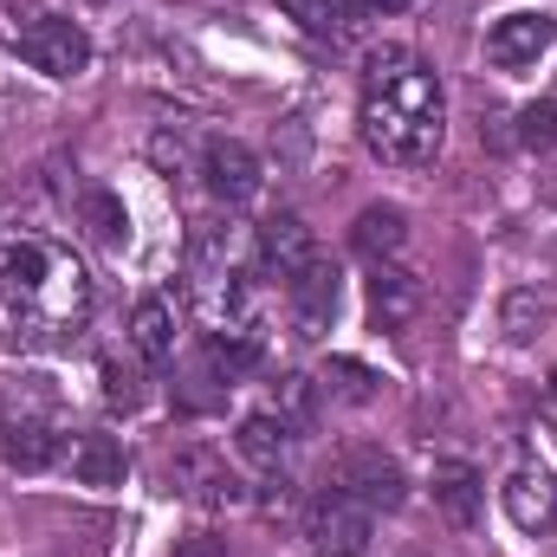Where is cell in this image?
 <instances>
[{
  "instance_id": "25",
  "label": "cell",
  "mask_w": 557,
  "mask_h": 557,
  "mask_svg": "<svg viewBox=\"0 0 557 557\" xmlns=\"http://www.w3.org/2000/svg\"><path fill=\"white\" fill-rule=\"evenodd\" d=\"M285 20H298L305 33H337L344 26V0H278Z\"/></svg>"
},
{
  "instance_id": "6",
  "label": "cell",
  "mask_w": 557,
  "mask_h": 557,
  "mask_svg": "<svg viewBox=\"0 0 557 557\" xmlns=\"http://www.w3.org/2000/svg\"><path fill=\"white\" fill-rule=\"evenodd\" d=\"M169 486H175L182 499L208 506V512L247 506V486H240V473H234V467H227L214 447H182V454L169 460Z\"/></svg>"
},
{
  "instance_id": "24",
  "label": "cell",
  "mask_w": 557,
  "mask_h": 557,
  "mask_svg": "<svg viewBox=\"0 0 557 557\" xmlns=\"http://www.w3.org/2000/svg\"><path fill=\"white\" fill-rule=\"evenodd\" d=\"M85 221H91V234H98V240H111V247L131 234V221H124L117 195H104V188H91V195H85Z\"/></svg>"
},
{
  "instance_id": "22",
  "label": "cell",
  "mask_w": 557,
  "mask_h": 557,
  "mask_svg": "<svg viewBox=\"0 0 557 557\" xmlns=\"http://www.w3.org/2000/svg\"><path fill=\"white\" fill-rule=\"evenodd\" d=\"M278 421H285L292 434H305V428L318 421V389H311V376H278Z\"/></svg>"
},
{
  "instance_id": "19",
  "label": "cell",
  "mask_w": 557,
  "mask_h": 557,
  "mask_svg": "<svg viewBox=\"0 0 557 557\" xmlns=\"http://www.w3.org/2000/svg\"><path fill=\"white\" fill-rule=\"evenodd\" d=\"M350 240H357V253L383 260V253H396L409 240V221H403V208H363L357 227H350Z\"/></svg>"
},
{
  "instance_id": "17",
  "label": "cell",
  "mask_w": 557,
  "mask_h": 557,
  "mask_svg": "<svg viewBox=\"0 0 557 557\" xmlns=\"http://www.w3.org/2000/svg\"><path fill=\"white\" fill-rule=\"evenodd\" d=\"M253 363H260V331H253V324L214 331V344H208V370H214L221 383H240Z\"/></svg>"
},
{
  "instance_id": "14",
  "label": "cell",
  "mask_w": 557,
  "mask_h": 557,
  "mask_svg": "<svg viewBox=\"0 0 557 557\" xmlns=\"http://www.w3.org/2000/svg\"><path fill=\"white\" fill-rule=\"evenodd\" d=\"M131 460H124V441L117 434H78L72 441V480L78 486H124Z\"/></svg>"
},
{
  "instance_id": "13",
  "label": "cell",
  "mask_w": 557,
  "mask_h": 557,
  "mask_svg": "<svg viewBox=\"0 0 557 557\" xmlns=\"http://www.w3.org/2000/svg\"><path fill=\"white\" fill-rule=\"evenodd\" d=\"M416 311H421V278L403 273V267H376V278H370V318L383 331H403Z\"/></svg>"
},
{
  "instance_id": "12",
  "label": "cell",
  "mask_w": 557,
  "mask_h": 557,
  "mask_svg": "<svg viewBox=\"0 0 557 557\" xmlns=\"http://www.w3.org/2000/svg\"><path fill=\"white\" fill-rule=\"evenodd\" d=\"M285 285H292V311H298L311 331H324V324L337 318V267H331L324 253H311V260L285 278Z\"/></svg>"
},
{
  "instance_id": "11",
  "label": "cell",
  "mask_w": 557,
  "mask_h": 557,
  "mask_svg": "<svg viewBox=\"0 0 557 557\" xmlns=\"http://www.w3.org/2000/svg\"><path fill=\"white\" fill-rule=\"evenodd\" d=\"M434 506H441V519L447 525H480V506H486V486H480V473L467 467V460H441L434 467Z\"/></svg>"
},
{
  "instance_id": "28",
  "label": "cell",
  "mask_w": 557,
  "mask_h": 557,
  "mask_svg": "<svg viewBox=\"0 0 557 557\" xmlns=\"http://www.w3.org/2000/svg\"><path fill=\"white\" fill-rule=\"evenodd\" d=\"M363 7H376V13H403V7H416V0H363Z\"/></svg>"
},
{
  "instance_id": "1",
  "label": "cell",
  "mask_w": 557,
  "mask_h": 557,
  "mask_svg": "<svg viewBox=\"0 0 557 557\" xmlns=\"http://www.w3.org/2000/svg\"><path fill=\"white\" fill-rule=\"evenodd\" d=\"M0 311L20 337L59 344L91 318V278L65 247H52L39 234H20V240L0 247Z\"/></svg>"
},
{
  "instance_id": "27",
  "label": "cell",
  "mask_w": 557,
  "mask_h": 557,
  "mask_svg": "<svg viewBox=\"0 0 557 557\" xmlns=\"http://www.w3.org/2000/svg\"><path fill=\"white\" fill-rule=\"evenodd\" d=\"M175 557H227V539H214V532H195V539H182Z\"/></svg>"
},
{
  "instance_id": "2",
  "label": "cell",
  "mask_w": 557,
  "mask_h": 557,
  "mask_svg": "<svg viewBox=\"0 0 557 557\" xmlns=\"http://www.w3.org/2000/svg\"><path fill=\"white\" fill-rule=\"evenodd\" d=\"M447 137V98H441V78L428 65H409L383 85H363V143L370 156L396 162V169H416L434 162V149Z\"/></svg>"
},
{
  "instance_id": "20",
  "label": "cell",
  "mask_w": 557,
  "mask_h": 557,
  "mask_svg": "<svg viewBox=\"0 0 557 557\" xmlns=\"http://www.w3.org/2000/svg\"><path fill=\"white\" fill-rule=\"evenodd\" d=\"M499 324H506L512 344H532V337L552 324V298H545V292H512L506 311H499Z\"/></svg>"
},
{
  "instance_id": "4",
  "label": "cell",
  "mask_w": 557,
  "mask_h": 557,
  "mask_svg": "<svg viewBox=\"0 0 557 557\" xmlns=\"http://www.w3.org/2000/svg\"><path fill=\"white\" fill-rule=\"evenodd\" d=\"M305 539L318 557H363L370 552V506L350 499L344 486H324L305 506Z\"/></svg>"
},
{
  "instance_id": "9",
  "label": "cell",
  "mask_w": 557,
  "mask_h": 557,
  "mask_svg": "<svg viewBox=\"0 0 557 557\" xmlns=\"http://www.w3.org/2000/svg\"><path fill=\"white\" fill-rule=\"evenodd\" d=\"M499 499H506V519H512L519 532H532V539L557 525V473L552 467H539V460L512 467L506 486H499Z\"/></svg>"
},
{
  "instance_id": "23",
  "label": "cell",
  "mask_w": 557,
  "mask_h": 557,
  "mask_svg": "<svg viewBox=\"0 0 557 557\" xmlns=\"http://www.w3.org/2000/svg\"><path fill=\"white\" fill-rule=\"evenodd\" d=\"M519 143L539 149V156H557V98H539L519 111Z\"/></svg>"
},
{
  "instance_id": "5",
  "label": "cell",
  "mask_w": 557,
  "mask_h": 557,
  "mask_svg": "<svg viewBox=\"0 0 557 557\" xmlns=\"http://www.w3.org/2000/svg\"><path fill=\"white\" fill-rule=\"evenodd\" d=\"M20 52H26V65L46 72V78H78V72L91 65V39H85V26L65 20V13H39V20L20 33Z\"/></svg>"
},
{
  "instance_id": "3",
  "label": "cell",
  "mask_w": 557,
  "mask_h": 557,
  "mask_svg": "<svg viewBox=\"0 0 557 557\" xmlns=\"http://www.w3.org/2000/svg\"><path fill=\"white\" fill-rule=\"evenodd\" d=\"M52 454H59V428H52L46 396L39 389L0 396V460L20 473H39V467H52Z\"/></svg>"
},
{
  "instance_id": "18",
  "label": "cell",
  "mask_w": 557,
  "mask_h": 557,
  "mask_svg": "<svg viewBox=\"0 0 557 557\" xmlns=\"http://www.w3.org/2000/svg\"><path fill=\"white\" fill-rule=\"evenodd\" d=\"M234 447H240L253 467H273L278 473V467H285V447H292V428H285L278 416H247L240 434H234Z\"/></svg>"
},
{
  "instance_id": "16",
  "label": "cell",
  "mask_w": 557,
  "mask_h": 557,
  "mask_svg": "<svg viewBox=\"0 0 557 557\" xmlns=\"http://www.w3.org/2000/svg\"><path fill=\"white\" fill-rule=\"evenodd\" d=\"M131 344L143 363H169L175 357V305L169 298H143L131 311Z\"/></svg>"
},
{
  "instance_id": "15",
  "label": "cell",
  "mask_w": 557,
  "mask_h": 557,
  "mask_svg": "<svg viewBox=\"0 0 557 557\" xmlns=\"http://www.w3.org/2000/svg\"><path fill=\"white\" fill-rule=\"evenodd\" d=\"M318 253V240H311V227L298 221V214H278V221H267L260 227V260L267 267H278V278H292L305 260Z\"/></svg>"
},
{
  "instance_id": "26",
  "label": "cell",
  "mask_w": 557,
  "mask_h": 557,
  "mask_svg": "<svg viewBox=\"0 0 557 557\" xmlns=\"http://www.w3.org/2000/svg\"><path fill=\"white\" fill-rule=\"evenodd\" d=\"M409 65H416L409 46H376V52L363 59V85H383V78H396V72H409Z\"/></svg>"
},
{
  "instance_id": "10",
  "label": "cell",
  "mask_w": 557,
  "mask_h": 557,
  "mask_svg": "<svg viewBox=\"0 0 557 557\" xmlns=\"http://www.w3.org/2000/svg\"><path fill=\"white\" fill-rule=\"evenodd\" d=\"M552 39H557V26L545 13H506V20H493V33H486V59L506 65V72H519V65H539Z\"/></svg>"
},
{
  "instance_id": "8",
  "label": "cell",
  "mask_w": 557,
  "mask_h": 557,
  "mask_svg": "<svg viewBox=\"0 0 557 557\" xmlns=\"http://www.w3.org/2000/svg\"><path fill=\"white\" fill-rule=\"evenodd\" d=\"M201 182H208V195H214V201L240 208V201H253V195H260L267 169H260V156H253L247 143L214 137L208 149H201Z\"/></svg>"
},
{
  "instance_id": "7",
  "label": "cell",
  "mask_w": 557,
  "mask_h": 557,
  "mask_svg": "<svg viewBox=\"0 0 557 557\" xmlns=\"http://www.w3.org/2000/svg\"><path fill=\"white\" fill-rule=\"evenodd\" d=\"M331 480H337L350 499H363L370 512H396V506L409 499V480H403V467H396L383 447H344Z\"/></svg>"
},
{
  "instance_id": "29",
  "label": "cell",
  "mask_w": 557,
  "mask_h": 557,
  "mask_svg": "<svg viewBox=\"0 0 557 557\" xmlns=\"http://www.w3.org/2000/svg\"><path fill=\"white\" fill-rule=\"evenodd\" d=\"M552 396H557V370H552Z\"/></svg>"
},
{
  "instance_id": "21",
  "label": "cell",
  "mask_w": 557,
  "mask_h": 557,
  "mask_svg": "<svg viewBox=\"0 0 557 557\" xmlns=\"http://www.w3.org/2000/svg\"><path fill=\"white\" fill-rule=\"evenodd\" d=\"M324 389H331L337 403H370V396H376V376H370L357 357H331V363H324Z\"/></svg>"
}]
</instances>
